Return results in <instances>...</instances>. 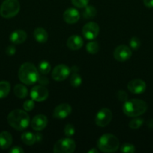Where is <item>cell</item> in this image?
I'll list each match as a JSON object with an SVG mask.
<instances>
[{
	"instance_id": "6da1fadb",
	"label": "cell",
	"mask_w": 153,
	"mask_h": 153,
	"mask_svg": "<svg viewBox=\"0 0 153 153\" xmlns=\"http://www.w3.org/2000/svg\"><path fill=\"white\" fill-rule=\"evenodd\" d=\"M9 125L14 129L22 131L28 126L30 118L28 114L20 109H16L9 113L7 117Z\"/></svg>"
},
{
	"instance_id": "7a4b0ae2",
	"label": "cell",
	"mask_w": 153,
	"mask_h": 153,
	"mask_svg": "<svg viewBox=\"0 0 153 153\" xmlns=\"http://www.w3.org/2000/svg\"><path fill=\"white\" fill-rule=\"evenodd\" d=\"M38 70L32 63H24L20 66L18 71V77L20 82L27 85H34L38 82Z\"/></svg>"
},
{
	"instance_id": "3957f363",
	"label": "cell",
	"mask_w": 153,
	"mask_h": 153,
	"mask_svg": "<svg viewBox=\"0 0 153 153\" xmlns=\"http://www.w3.org/2000/svg\"><path fill=\"white\" fill-rule=\"evenodd\" d=\"M148 108L145 101L138 99L127 100L123 105L122 110L124 114L130 117H136L143 114Z\"/></svg>"
},
{
	"instance_id": "277c9868",
	"label": "cell",
	"mask_w": 153,
	"mask_h": 153,
	"mask_svg": "<svg viewBox=\"0 0 153 153\" xmlns=\"http://www.w3.org/2000/svg\"><path fill=\"white\" fill-rule=\"evenodd\" d=\"M98 147L103 152H115L119 147L118 139L112 134H104L98 140Z\"/></svg>"
},
{
	"instance_id": "5b68a950",
	"label": "cell",
	"mask_w": 153,
	"mask_h": 153,
	"mask_svg": "<svg viewBox=\"0 0 153 153\" xmlns=\"http://www.w3.org/2000/svg\"><path fill=\"white\" fill-rule=\"evenodd\" d=\"M20 10L18 0H4L0 7V15L3 18L10 19L17 15Z\"/></svg>"
},
{
	"instance_id": "8992f818",
	"label": "cell",
	"mask_w": 153,
	"mask_h": 153,
	"mask_svg": "<svg viewBox=\"0 0 153 153\" xmlns=\"http://www.w3.org/2000/svg\"><path fill=\"white\" fill-rule=\"evenodd\" d=\"M76 149V143L74 140L69 137L58 140L55 143L53 152L55 153H72Z\"/></svg>"
},
{
	"instance_id": "52a82bcc",
	"label": "cell",
	"mask_w": 153,
	"mask_h": 153,
	"mask_svg": "<svg viewBox=\"0 0 153 153\" xmlns=\"http://www.w3.org/2000/svg\"><path fill=\"white\" fill-rule=\"evenodd\" d=\"M112 118V113L110 109L102 108L96 114L94 121L96 125L100 127L106 126L111 122Z\"/></svg>"
},
{
	"instance_id": "ba28073f",
	"label": "cell",
	"mask_w": 153,
	"mask_h": 153,
	"mask_svg": "<svg viewBox=\"0 0 153 153\" xmlns=\"http://www.w3.org/2000/svg\"><path fill=\"white\" fill-rule=\"evenodd\" d=\"M100 31L99 25L94 22H89L86 24L82 29V35L87 40H94L98 37Z\"/></svg>"
},
{
	"instance_id": "9c48e42d",
	"label": "cell",
	"mask_w": 153,
	"mask_h": 153,
	"mask_svg": "<svg viewBox=\"0 0 153 153\" xmlns=\"http://www.w3.org/2000/svg\"><path fill=\"white\" fill-rule=\"evenodd\" d=\"M70 73V69L64 64H58L53 69L52 77L56 82H62L67 79Z\"/></svg>"
},
{
	"instance_id": "30bf717a",
	"label": "cell",
	"mask_w": 153,
	"mask_h": 153,
	"mask_svg": "<svg viewBox=\"0 0 153 153\" xmlns=\"http://www.w3.org/2000/svg\"><path fill=\"white\" fill-rule=\"evenodd\" d=\"M31 98L35 102L45 101L48 98L49 91L43 85H37L32 88L30 92Z\"/></svg>"
},
{
	"instance_id": "8fae6325",
	"label": "cell",
	"mask_w": 153,
	"mask_h": 153,
	"mask_svg": "<svg viewBox=\"0 0 153 153\" xmlns=\"http://www.w3.org/2000/svg\"><path fill=\"white\" fill-rule=\"evenodd\" d=\"M132 52L128 46L125 45H120L115 49L113 52V56L116 61L123 62L131 57Z\"/></svg>"
},
{
	"instance_id": "7c38bea8",
	"label": "cell",
	"mask_w": 153,
	"mask_h": 153,
	"mask_svg": "<svg viewBox=\"0 0 153 153\" xmlns=\"http://www.w3.org/2000/svg\"><path fill=\"white\" fill-rule=\"evenodd\" d=\"M71 111L72 108L70 105L67 103H62L56 107L52 116L56 119H64L71 114Z\"/></svg>"
},
{
	"instance_id": "4fadbf2b",
	"label": "cell",
	"mask_w": 153,
	"mask_h": 153,
	"mask_svg": "<svg viewBox=\"0 0 153 153\" xmlns=\"http://www.w3.org/2000/svg\"><path fill=\"white\" fill-rule=\"evenodd\" d=\"M128 89L134 94H141L146 89V84L142 79H134L128 84Z\"/></svg>"
},
{
	"instance_id": "5bb4252c",
	"label": "cell",
	"mask_w": 153,
	"mask_h": 153,
	"mask_svg": "<svg viewBox=\"0 0 153 153\" xmlns=\"http://www.w3.org/2000/svg\"><path fill=\"white\" fill-rule=\"evenodd\" d=\"M80 13L76 9L70 7L68 8L63 13V19L68 24H74L79 21Z\"/></svg>"
},
{
	"instance_id": "9a60e30c",
	"label": "cell",
	"mask_w": 153,
	"mask_h": 153,
	"mask_svg": "<svg viewBox=\"0 0 153 153\" xmlns=\"http://www.w3.org/2000/svg\"><path fill=\"white\" fill-rule=\"evenodd\" d=\"M47 125V118L44 114H38L32 119L31 126L35 131H41Z\"/></svg>"
},
{
	"instance_id": "2e32d148",
	"label": "cell",
	"mask_w": 153,
	"mask_h": 153,
	"mask_svg": "<svg viewBox=\"0 0 153 153\" xmlns=\"http://www.w3.org/2000/svg\"><path fill=\"white\" fill-rule=\"evenodd\" d=\"M83 45V40L80 36L72 35L68 39L67 46L71 50H78Z\"/></svg>"
},
{
	"instance_id": "e0dca14e",
	"label": "cell",
	"mask_w": 153,
	"mask_h": 153,
	"mask_svg": "<svg viewBox=\"0 0 153 153\" xmlns=\"http://www.w3.org/2000/svg\"><path fill=\"white\" fill-rule=\"evenodd\" d=\"M26 33L22 30H16L10 35V40L14 44H21L26 41Z\"/></svg>"
},
{
	"instance_id": "ac0fdd59",
	"label": "cell",
	"mask_w": 153,
	"mask_h": 153,
	"mask_svg": "<svg viewBox=\"0 0 153 153\" xmlns=\"http://www.w3.org/2000/svg\"><path fill=\"white\" fill-rule=\"evenodd\" d=\"M13 138L8 131H2L0 133V148L2 149H7L11 146Z\"/></svg>"
},
{
	"instance_id": "d6986e66",
	"label": "cell",
	"mask_w": 153,
	"mask_h": 153,
	"mask_svg": "<svg viewBox=\"0 0 153 153\" xmlns=\"http://www.w3.org/2000/svg\"><path fill=\"white\" fill-rule=\"evenodd\" d=\"M34 37L38 43H46L48 39V34L44 28H37L34 31Z\"/></svg>"
},
{
	"instance_id": "ffe728a7",
	"label": "cell",
	"mask_w": 153,
	"mask_h": 153,
	"mask_svg": "<svg viewBox=\"0 0 153 153\" xmlns=\"http://www.w3.org/2000/svg\"><path fill=\"white\" fill-rule=\"evenodd\" d=\"M14 93L15 96L20 99H24L28 96V90L26 87L22 85H15L14 88Z\"/></svg>"
},
{
	"instance_id": "44dd1931",
	"label": "cell",
	"mask_w": 153,
	"mask_h": 153,
	"mask_svg": "<svg viewBox=\"0 0 153 153\" xmlns=\"http://www.w3.org/2000/svg\"><path fill=\"white\" fill-rule=\"evenodd\" d=\"M21 140L26 145L31 146L36 142L35 134L29 132V131H26V132L22 133V134L21 135Z\"/></svg>"
},
{
	"instance_id": "7402d4cb",
	"label": "cell",
	"mask_w": 153,
	"mask_h": 153,
	"mask_svg": "<svg viewBox=\"0 0 153 153\" xmlns=\"http://www.w3.org/2000/svg\"><path fill=\"white\" fill-rule=\"evenodd\" d=\"M10 91V85L7 81L0 82V99L5 98Z\"/></svg>"
},
{
	"instance_id": "603a6c76",
	"label": "cell",
	"mask_w": 153,
	"mask_h": 153,
	"mask_svg": "<svg viewBox=\"0 0 153 153\" xmlns=\"http://www.w3.org/2000/svg\"><path fill=\"white\" fill-rule=\"evenodd\" d=\"M96 14H97V10L93 6H86L82 11V16L85 19H91V18L94 17Z\"/></svg>"
},
{
	"instance_id": "cb8c5ba5",
	"label": "cell",
	"mask_w": 153,
	"mask_h": 153,
	"mask_svg": "<svg viewBox=\"0 0 153 153\" xmlns=\"http://www.w3.org/2000/svg\"><path fill=\"white\" fill-rule=\"evenodd\" d=\"M82 82V77L78 74L77 73H73L72 76H70V84L73 88H78L81 85Z\"/></svg>"
},
{
	"instance_id": "d4e9b609",
	"label": "cell",
	"mask_w": 153,
	"mask_h": 153,
	"mask_svg": "<svg viewBox=\"0 0 153 153\" xmlns=\"http://www.w3.org/2000/svg\"><path fill=\"white\" fill-rule=\"evenodd\" d=\"M51 65L48 61H43L39 64L38 65V71L42 75H46L50 72Z\"/></svg>"
},
{
	"instance_id": "484cf974",
	"label": "cell",
	"mask_w": 153,
	"mask_h": 153,
	"mask_svg": "<svg viewBox=\"0 0 153 153\" xmlns=\"http://www.w3.org/2000/svg\"><path fill=\"white\" fill-rule=\"evenodd\" d=\"M86 49V51L88 53L94 55V54L98 53L100 47H99V44L98 43V42L91 41L89 42V43H87Z\"/></svg>"
},
{
	"instance_id": "4316f807",
	"label": "cell",
	"mask_w": 153,
	"mask_h": 153,
	"mask_svg": "<svg viewBox=\"0 0 153 153\" xmlns=\"http://www.w3.org/2000/svg\"><path fill=\"white\" fill-rule=\"evenodd\" d=\"M143 123V120L141 118H134L129 123V127L132 129H137Z\"/></svg>"
},
{
	"instance_id": "83f0119b",
	"label": "cell",
	"mask_w": 153,
	"mask_h": 153,
	"mask_svg": "<svg viewBox=\"0 0 153 153\" xmlns=\"http://www.w3.org/2000/svg\"><path fill=\"white\" fill-rule=\"evenodd\" d=\"M129 45H130V48L134 50H137L140 47L141 42L138 37H134L129 41Z\"/></svg>"
},
{
	"instance_id": "f1b7e54d",
	"label": "cell",
	"mask_w": 153,
	"mask_h": 153,
	"mask_svg": "<svg viewBox=\"0 0 153 153\" xmlns=\"http://www.w3.org/2000/svg\"><path fill=\"white\" fill-rule=\"evenodd\" d=\"M64 133L67 137H72L75 134V128L72 124L68 123L64 126Z\"/></svg>"
},
{
	"instance_id": "f546056e",
	"label": "cell",
	"mask_w": 153,
	"mask_h": 153,
	"mask_svg": "<svg viewBox=\"0 0 153 153\" xmlns=\"http://www.w3.org/2000/svg\"><path fill=\"white\" fill-rule=\"evenodd\" d=\"M135 151V146L130 143H124L121 147V152L124 153H134Z\"/></svg>"
},
{
	"instance_id": "4dcf8cb0",
	"label": "cell",
	"mask_w": 153,
	"mask_h": 153,
	"mask_svg": "<svg viewBox=\"0 0 153 153\" xmlns=\"http://www.w3.org/2000/svg\"><path fill=\"white\" fill-rule=\"evenodd\" d=\"M89 0H71V2L75 7L78 8H83L88 5Z\"/></svg>"
},
{
	"instance_id": "1f68e13d",
	"label": "cell",
	"mask_w": 153,
	"mask_h": 153,
	"mask_svg": "<svg viewBox=\"0 0 153 153\" xmlns=\"http://www.w3.org/2000/svg\"><path fill=\"white\" fill-rule=\"evenodd\" d=\"M34 108V100L32 99V100H28L24 102L23 103V109L26 111H30L32 110Z\"/></svg>"
},
{
	"instance_id": "d6a6232c",
	"label": "cell",
	"mask_w": 153,
	"mask_h": 153,
	"mask_svg": "<svg viewBox=\"0 0 153 153\" xmlns=\"http://www.w3.org/2000/svg\"><path fill=\"white\" fill-rule=\"evenodd\" d=\"M117 98L119 101L122 102H125L128 100V94L124 91H118V93H117Z\"/></svg>"
},
{
	"instance_id": "836d02e7",
	"label": "cell",
	"mask_w": 153,
	"mask_h": 153,
	"mask_svg": "<svg viewBox=\"0 0 153 153\" xmlns=\"http://www.w3.org/2000/svg\"><path fill=\"white\" fill-rule=\"evenodd\" d=\"M40 85H43V86H45V85H47L49 84V79L44 76H40L39 75L38 79V82Z\"/></svg>"
},
{
	"instance_id": "e575fe53",
	"label": "cell",
	"mask_w": 153,
	"mask_h": 153,
	"mask_svg": "<svg viewBox=\"0 0 153 153\" xmlns=\"http://www.w3.org/2000/svg\"><path fill=\"white\" fill-rule=\"evenodd\" d=\"M5 52L8 55H9V56H12V55H14L16 53V47H15L14 46H13V45L8 46L6 48Z\"/></svg>"
},
{
	"instance_id": "d590c367",
	"label": "cell",
	"mask_w": 153,
	"mask_h": 153,
	"mask_svg": "<svg viewBox=\"0 0 153 153\" xmlns=\"http://www.w3.org/2000/svg\"><path fill=\"white\" fill-rule=\"evenodd\" d=\"M10 153H23L24 150L20 146H14L10 150Z\"/></svg>"
},
{
	"instance_id": "8d00e7d4",
	"label": "cell",
	"mask_w": 153,
	"mask_h": 153,
	"mask_svg": "<svg viewBox=\"0 0 153 153\" xmlns=\"http://www.w3.org/2000/svg\"><path fill=\"white\" fill-rule=\"evenodd\" d=\"M143 3L146 7H148V8L153 7V0H143Z\"/></svg>"
},
{
	"instance_id": "74e56055",
	"label": "cell",
	"mask_w": 153,
	"mask_h": 153,
	"mask_svg": "<svg viewBox=\"0 0 153 153\" xmlns=\"http://www.w3.org/2000/svg\"><path fill=\"white\" fill-rule=\"evenodd\" d=\"M41 134H35V137H36V141H38L40 142L41 140Z\"/></svg>"
},
{
	"instance_id": "f35d334b",
	"label": "cell",
	"mask_w": 153,
	"mask_h": 153,
	"mask_svg": "<svg viewBox=\"0 0 153 153\" xmlns=\"http://www.w3.org/2000/svg\"><path fill=\"white\" fill-rule=\"evenodd\" d=\"M77 71H78L77 67H76V66H74V67H73L71 69H70V72H73V73H77Z\"/></svg>"
},
{
	"instance_id": "ab89813d",
	"label": "cell",
	"mask_w": 153,
	"mask_h": 153,
	"mask_svg": "<svg viewBox=\"0 0 153 153\" xmlns=\"http://www.w3.org/2000/svg\"><path fill=\"white\" fill-rule=\"evenodd\" d=\"M94 152L98 153V151L96 149H90V150L88 151V153H94Z\"/></svg>"
}]
</instances>
